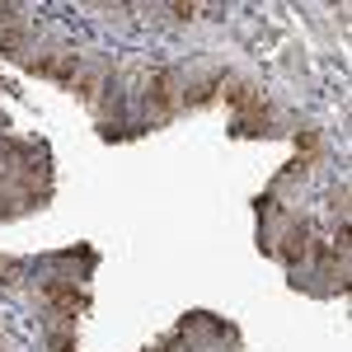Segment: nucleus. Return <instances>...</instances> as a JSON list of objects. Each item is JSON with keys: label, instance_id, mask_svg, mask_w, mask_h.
Returning <instances> with one entry per match:
<instances>
[{"label": "nucleus", "instance_id": "nucleus-1", "mask_svg": "<svg viewBox=\"0 0 352 352\" xmlns=\"http://www.w3.org/2000/svg\"><path fill=\"white\" fill-rule=\"evenodd\" d=\"M146 104H151V118H155V122H164V118L174 113V104H179V94H174V76H169V71H155V76H151V89H146Z\"/></svg>", "mask_w": 352, "mask_h": 352}, {"label": "nucleus", "instance_id": "nucleus-2", "mask_svg": "<svg viewBox=\"0 0 352 352\" xmlns=\"http://www.w3.org/2000/svg\"><path fill=\"white\" fill-rule=\"evenodd\" d=\"M47 300L56 305V315H76V310H85V292H76L71 282H47Z\"/></svg>", "mask_w": 352, "mask_h": 352}, {"label": "nucleus", "instance_id": "nucleus-3", "mask_svg": "<svg viewBox=\"0 0 352 352\" xmlns=\"http://www.w3.org/2000/svg\"><path fill=\"white\" fill-rule=\"evenodd\" d=\"M277 254H282V263H287V268H296L300 258L310 254V230H305V226H292V230L282 235V249H277Z\"/></svg>", "mask_w": 352, "mask_h": 352}, {"label": "nucleus", "instance_id": "nucleus-4", "mask_svg": "<svg viewBox=\"0 0 352 352\" xmlns=\"http://www.w3.org/2000/svg\"><path fill=\"white\" fill-rule=\"evenodd\" d=\"M217 94H221V85H217V80H202V85H192L188 94H184V104H188V109H202V104H212Z\"/></svg>", "mask_w": 352, "mask_h": 352}, {"label": "nucleus", "instance_id": "nucleus-5", "mask_svg": "<svg viewBox=\"0 0 352 352\" xmlns=\"http://www.w3.org/2000/svg\"><path fill=\"white\" fill-rule=\"evenodd\" d=\"M169 14H179V19H197V14H217L212 5H169Z\"/></svg>", "mask_w": 352, "mask_h": 352}, {"label": "nucleus", "instance_id": "nucleus-6", "mask_svg": "<svg viewBox=\"0 0 352 352\" xmlns=\"http://www.w3.org/2000/svg\"><path fill=\"white\" fill-rule=\"evenodd\" d=\"M52 352H76V343H71V338H61V333H56V338H52Z\"/></svg>", "mask_w": 352, "mask_h": 352}]
</instances>
